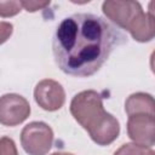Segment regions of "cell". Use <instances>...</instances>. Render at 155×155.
Listing matches in <instances>:
<instances>
[{
    "instance_id": "6da1fadb",
    "label": "cell",
    "mask_w": 155,
    "mask_h": 155,
    "mask_svg": "<svg viewBox=\"0 0 155 155\" xmlns=\"http://www.w3.org/2000/svg\"><path fill=\"white\" fill-rule=\"evenodd\" d=\"M117 34L102 17L75 13L62 19L52 40L58 68L71 76L87 78L99 70L116 44Z\"/></svg>"
},
{
    "instance_id": "30bf717a",
    "label": "cell",
    "mask_w": 155,
    "mask_h": 155,
    "mask_svg": "<svg viewBox=\"0 0 155 155\" xmlns=\"http://www.w3.org/2000/svg\"><path fill=\"white\" fill-rule=\"evenodd\" d=\"M21 10V1H0V17H12Z\"/></svg>"
},
{
    "instance_id": "8992f818",
    "label": "cell",
    "mask_w": 155,
    "mask_h": 155,
    "mask_svg": "<svg viewBox=\"0 0 155 155\" xmlns=\"http://www.w3.org/2000/svg\"><path fill=\"white\" fill-rule=\"evenodd\" d=\"M128 137L139 145L151 148L155 143V117L153 114H134L127 120Z\"/></svg>"
},
{
    "instance_id": "7a4b0ae2",
    "label": "cell",
    "mask_w": 155,
    "mask_h": 155,
    "mask_svg": "<svg viewBox=\"0 0 155 155\" xmlns=\"http://www.w3.org/2000/svg\"><path fill=\"white\" fill-rule=\"evenodd\" d=\"M70 113L98 145L113 143L120 133L119 121L104 110L102 96L97 91L87 90L75 94L70 102Z\"/></svg>"
},
{
    "instance_id": "4fadbf2b",
    "label": "cell",
    "mask_w": 155,
    "mask_h": 155,
    "mask_svg": "<svg viewBox=\"0 0 155 155\" xmlns=\"http://www.w3.org/2000/svg\"><path fill=\"white\" fill-rule=\"evenodd\" d=\"M13 31V25L8 22H0V45L7 41Z\"/></svg>"
},
{
    "instance_id": "5bb4252c",
    "label": "cell",
    "mask_w": 155,
    "mask_h": 155,
    "mask_svg": "<svg viewBox=\"0 0 155 155\" xmlns=\"http://www.w3.org/2000/svg\"><path fill=\"white\" fill-rule=\"evenodd\" d=\"M51 155H73V154H70V153H53V154H51Z\"/></svg>"
},
{
    "instance_id": "277c9868",
    "label": "cell",
    "mask_w": 155,
    "mask_h": 155,
    "mask_svg": "<svg viewBox=\"0 0 155 155\" xmlns=\"http://www.w3.org/2000/svg\"><path fill=\"white\" fill-rule=\"evenodd\" d=\"M53 143L52 128L41 121H33L24 126L21 144L29 155H46Z\"/></svg>"
},
{
    "instance_id": "5b68a950",
    "label": "cell",
    "mask_w": 155,
    "mask_h": 155,
    "mask_svg": "<svg viewBox=\"0 0 155 155\" xmlns=\"http://www.w3.org/2000/svg\"><path fill=\"white\" fill-rule=\"evenodd\" d=\"M30 114L28 101L16 93H7L0 97V124L5 126H17Z\"/></svg>"
},
{
    "instance_id": "3957f363",
    "label": "cell",
    "mask_w": 155,
    "mask_h": 155,
    "mask_svg": "<svg viewBox=\"0 0 155 155\" xmlns=\"http://www.w3.org/2000/svg\"><path fill=\"white\" fill-rule=\"evenodd\" d=\"M153 2L145 13L137 1L108 0L102 5L103 13L116 25L131 33L134 40L139 42L150 41L154 38V16Z\"/></svg>"
},
{
    "instance_id": "7c38bea8",
    "label": "cell",
    "mask_w": 155,
    "mask_h": 155,
    "mask_svg": "<svg viewBox=\"0 0 155 155\" xmlns=\"http://www.w3.org/2000/svg\"><path fill=\"white\" fill-rule=\"evenodd\" d=\"M22 8L27 10L28 12H35L38 10H42L50 5V1H21Z\"/></svg>"
},
{
    "instance_id": "9c48e42d",
    "label": "cell",
    "mask_w": 155,
    "mask_h": 155,
    "mask_svg": "<svg viewBox=\"0 0 155 155\" xmlns=\"http://www.w3.org/2000/svg\"><path fill=\"white\" fill-rule=\"evenodd\" d=\"M114 155H155L151 148H147L136 143H126L121 145Z\"/></svg>"
},
{
    "instance_id": "8fae6325",
    "label": "cell",
    "mask_w": 155,
    "mask_h": 155,
    "mask_svg": "<svg viewBox=\"0 0 155 155\" xmlns=\"http://www.w3.org/2000/svg\"><path fill=\"white\" fill-rule=\"evenodd\" d=\"M0 155H18L13 139L10 137L0 138Z\"/></svg>"
},
{
    "instance_id": "ba28073f",
    "label": "cell",
    "mask_w": 155,
    "mask_h": 155,
    "mask_svg": "<svg viewBox=\"0 0 155 155\" xmlns=\"http://www.w3.org/2000/svg\"><path fill=\"white\" fill-rule=\"evenodd\" d=\"M125 111L127 115L134 114H154V98L151 94L137 92L131 94L125 102Z\"/></svg>"
},
{
    "instance_id": "52a82bcc",
    "label": "cell",
    "mask_w": 155,
    "mask_h": 155,
    "mask_svg": "<svg viewBox=\"0 0 155 155\" xmlns=\"http://www.w3.org/2000/svg\"><path fill=\"white\" fill-rule=\"evenodd\" d=\"M35 102L44 110L54 111L63 107L65 102V92L62 85L54 80L45 79L38 82L34 90Z\"/></svg>"
}]
</instances>
